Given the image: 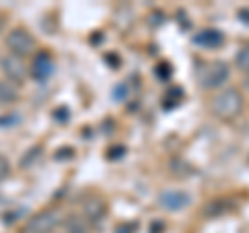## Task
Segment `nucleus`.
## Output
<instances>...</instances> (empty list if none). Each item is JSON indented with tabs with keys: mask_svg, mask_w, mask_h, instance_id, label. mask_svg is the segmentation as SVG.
Here are the masks:
<instances>
[{
	"mask_svg": "<svg viewBox=\"0 0 249 233\" xmlns=\"http://www.w3.org/2000/svg\"><path fill=\"white\" fill-rule=\"evenodd\" d=\"M245 108V96L237 88H222L210 100V113L220 121H235Z\"/></svg>",
	"mask_w": 249,
	"mask_h": 233,
	"instance_id": "nucleus-1",
	"label": "nucleus"
},
{
	"mask_svg": "<svg viewBox=\"0 0 249 233\" xmlns=\"http://www.w3.org/2000/svg\"><path fill=\"white\" fill-rule=\"evenodd\" d=\"M229 79H231V65L220 58L206 63L197 73V81L201 90H222Z\"/></svg>",
	"mask_w": 249,
	"mask_h": 233,
	"instance_id": "nucleus-2",
	"label": "nucleus"
},
{
	"mask_svg": "<svg viewBox=\"0 0 249 233\" xmlns=\"http://www.w3.org/2000/svg\"><path fill=\"white\" fill-rule=\"evenodd\" d=\"M6 46H9L11 54H15V57H29L31 52L36 50V38L31 36L29 29L25 27H15L9 32V36H6Z\"/></svg>",
	"mask_w": 249,
	"mask_h": 233,
	"instance_id": "nucleus-3",
	"label": "nucleus"
},
{
	"mask_svg": "<svg viewBox=\"0 0 249 233\" xmlns=\"http://www.w3.org/2000/svg\"><path fill=\"white\" fill-rule=\"evenodd\" d=\"M60 213L54 208H46V211L34 214L25 225V233H52L54 227L60 223Z\"/></svg>",
	"mask_w": 249,
	"mask_h": 233,
	"instance_id": "nucleus-4",
	"label": "nucleus"
},
{
	"mask_svg": "<svg viewBox=\"0 0 249 233\" xmlns=\"http://www.w3.org/2000/svg\"><path fill=\"white\" fill-rule=\"evenodd\" d=\"M191 202H193V198H191L189 192L177 190V188L160 192V196H158L160 208H164V211H168V213H181L191 204Z\"/></svg>",
	"mask_w": 249,
	"mask_h": 233,
	"instance_id": "nucleus-5",
	"label": "nucleus"
},
{
	"mask_svg": "<svg viewBox=\"0 0 249 233\" xmlns=\"http://www.w3.org/2000/svg\"><path fill=\"white\" fill-rule=\"evenodd\" d=\"M0 67H2V73L6 77V81H11L15 85L25 81V77L29 73L25 60L19 58V57H15V54H6V57L0 60Z\"/></svg>",
	"mask_w": 249,
	"mask_h": 233,
	"instance_id": "nucleus-6",
	"label": "nucleus"
},
{
	"mask_svg": "<svg viewBox=\"0 0 249 233\" xmlns=\"http://www.w3.org/2000/svg\"><path fill=\"white\" fill-rule=\"evenodd\" d=\"M54 69H56V65H54L52 54H48V52H40V54H37V57L34 58V63H31L29 73L34 75V79H37V81H46L48 77H52Z\"/></svg>",
	"mask_w": 249,
	"mask_h": 233,
	"instance_id": "nucleus-7",
	"label": "nucleus"
},
{
	"mask_svg": "<svg viewBox=\"0 0 249 233\" xmlns=\"http://www.w3.org/2000/svg\"><path fill=\"white\" fill-rule=\"evenodd\" d=\"M227 42V38L220 29H214V27H208V29H201L193 36V44L199 46V48H208V50H216Z\"/></svg>",
	"mask_w": 249,
	"mask_h": 233,
	"instance_id": "nucleus-8",
	"label": "nucleus"
},
{
	"mask_svg": "<svg viewBox=\"0 0 249 233\" xmlns=\"http://www.w3.org/2000/svg\"><path fill=\"white\" fill-rule=\"evenodd\" d=\"M106 211H108L106 202H104L102 198H98V196H93V198H89V200L83 202V216H85V219H88L89 223L102 221L104 216H106Z\"/></svg>",
	"mask_w": 249,
	"mask_h": 233,
	"instance_id": "nucleus-9",
	"label": "nucleus"
},
{
	"mask_svg": "<svg viewBox=\"0 0 249 233\" xmlns=\"http://www.w3.org/2000/svg\"><path fill=\"white\" fill-rule=\"evenodd\" d=\"M67 233H91V223L83 214H69L65 219Z\"/></svg>",
	"mask_w": 249,
	"mask_h": 233,
	"instance_id": "nucleus-10",
	"label": "nucleus"
},
{
	"mask_svg": "<svg viewBox=\"0 0 249 233\" xmlns=\"http://www.w3.org/2000/svg\"><path fill=\"white\" fill-rule=\"evenodd\" d=\"M19 100V90L17 85L2 79L0 81V106H11Z\"/></svg>",
	"mask_w": 249,
	"mask_h": 233,
	"instance_id": "nucleus-11",
	"label": "nucleus"
},
{
	"mask_svg": "<svg viewBox=\"0 0 249 233\" xmlns=\"http://www.w3.org/2000/svg\"><path fill=\"white\" fill-rule=\"evenodd\" d=\"M235 67L239 69L241 73H249V44H245V46H241V48L237 50V54H235Z\"/></svg>",
	"mask_w": 249,
	"mask_h": 233,
	"instance_id": "nucleus-12",
	"label": "nucleus"
},
{
	"mask_svg": "<svg viewBox=\"0 0 249 233\" xmlns=\"http://www.w3.org/2000/svg\"><path fill=\"white\" fill-rule=\"evenodd\" d=\"M9 175H11V162L0 154V181H4Z\"/></svg>",
	"mask_w": 249,
	"mask_h": 233,
	"instance_id": "nucleus-13",
	"label": "nucleus"
},
{
	"mask_svg": "<svg viewBox=\"0 0 249 233\" xmlns=\"http://www.w3.org/2000/svg\"><path fill=\"white\" fill-rule=\"evenodd\" d=\"M245 85H247V88H249V73L245 75Z\"/></svg>",
	"mask_w": 249,
	"mask_h": 233,
	"instance_id": "nucleus-14",
	"label": "nucleus"
},
{
	"mask_svg": "<svg viewBox=\"0 0 249 233\" xmlns=\"http://www.w3.org/2000/svg\"><path fill=\"white\" fill-rule=\"evenodd\" d=\"M52 233H54V231H52Z\"/></svg>",
	"mask_w": 249,
	"mask_h": 233,
	"instance_id": "nucleus-15",
	"label": "nucleus"
}]
</instances>
